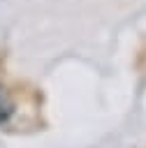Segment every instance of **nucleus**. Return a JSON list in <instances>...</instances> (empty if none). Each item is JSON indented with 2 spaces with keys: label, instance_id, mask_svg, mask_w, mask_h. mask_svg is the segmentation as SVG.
<instances>
[{
  "label": "nucleus",
  "instance_id": "f257e3e1",
  "mask_svg": "<svg viewBox=\"0 0 146 148\" xmlns=\"http://www.w3.org/2000/svg\"><path fill=\"white\" fill-rule=\"evenodd\" d=\"M12 113H14V102H12L9 92H7V88L0 86V125L7 123Z\"/></svg>",
  "mask_w": 146,
  "mask_h": 148
}]
</instances>
